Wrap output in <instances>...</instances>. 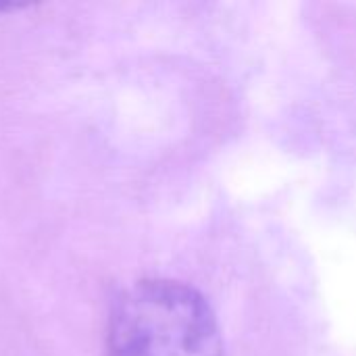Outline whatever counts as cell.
<instances>
[{
	"label": "cell",
	"mask_w": 356,
	"mask_h": 356,
	"mask_svg": "<svg viewBox=\"0 0 356 356\" xmlns=\"http://www.w3.org/2000/svg\"><path fill=\"white\" fill-rule=\"evenodd\" d=\"M106 356H223V340L198 290L173 280H144L111 309Z\"/></svg>",
	"instance_id": "cell-1"
},
{
	"label": "cell",
	"mask_w": 356,
	"mask_h": 356,
	"mask_svg": "<svg viewBox=\"0 0 356 356\" xmlns=\"http://www.w3.org/2000/svg\"><path fill=\"white\" fill-rule=\"evenodd\" d=\"M29 6V2H17V0H0V13L6 10H17V8H25Z\"/></svg>",
	"instance_id": "cell-2"
}]
</instances>
